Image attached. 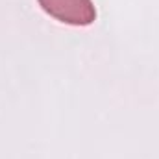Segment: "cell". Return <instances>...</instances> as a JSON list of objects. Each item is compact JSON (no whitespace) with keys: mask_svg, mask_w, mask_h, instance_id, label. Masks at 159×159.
Segmentation results:
<instances>
[{"mask_svg":"<svg viewBox=\"0 0 159 159\" xmlns=\"http://www.w3.org/2000/svg\"><path fill=\"white\" fill-rule=\"evenodd\" d=\"M41 9L56 20L70 26H91L96 20L93 0H37Z\"/></svg>","mask_w":159,"mask_h":159,"instance_id":"obj_1","label":"cell"}]
</instances>
